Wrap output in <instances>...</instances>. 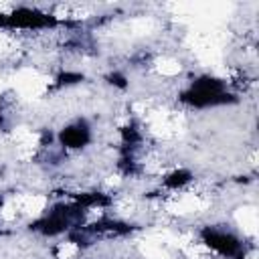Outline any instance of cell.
I'll return each mask as SVG.
<instances>
[{
	"mask_svg": "<svg viewBox=\"0 0 259 259\" xmlns=\"http://www.w3.org/2000/svg\"><path fill=\"white\" fill-rule=\"evenodd\" d=\"M59 142L65 150H79L91 142V130L83 119H79V121L63 127V132L59 134Z\"/></svg>",
	"mask_w": 259,
	"mask_h": 259,
	"instance_id": "obj_1",
	"label": "cell"
}]
</instances>
